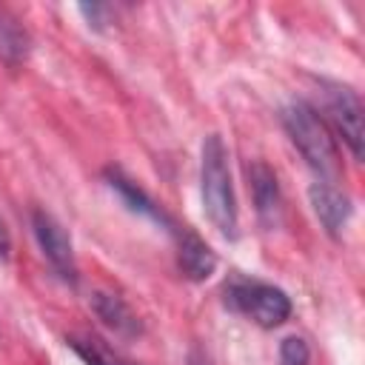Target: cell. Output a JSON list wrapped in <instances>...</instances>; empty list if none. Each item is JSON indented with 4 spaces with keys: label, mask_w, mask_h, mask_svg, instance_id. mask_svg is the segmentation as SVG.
I'll list each match as a JSON object with an SVG mask.
<instances>
[{
    "label": "cell",
    "mask_w": 365,
    "mask_h": 365,
    "mask_svg": "<svg viewBox=\"0 0 365 365\" xmlns=\"http://www.w3.org/2000/svg\"><path fill=\"white\" fill-rule=\"evenodd\" d=\"M200 197L202 211L211 220V225L225 237L237 240L240 234V208L228 165V148L220 134H208L202 140L200 151Z\"/></svg>",
    "instance_id": "obj_1"
},
{
    "label": "cell",
    "mask_w": 365,
    "mask_h": 365,
    "mask_svg": "<svg viewBox=\"0 0 365 365\" xmlns=\"http://www.w3.org/2000/svg\"><path fill=\"white\" fill-rule=\"evenodd\" d=\"M282 125L291 137V143L297 145V151L302 154V160L322 177H334L336 168H339V154H336V143H334V134L331 128L325 125L322 114L302 103V100H294L282 108Z\"/></svg>",
    "instance_id": "obj_2"
},
{
    "label": "cell",
    "mask_w": 365,
    "mask_h": 365,
    "mask_svg": "<svg viewBox=\"0 0 365 365\" xmlns=\"http://www.w3.org/2000/svg\"><path fill=\"white\" fill-rule=\"evenodd\" d=\"M222 299L231 311L248 317L259 328H279L294 311L291 297L282 288L254 277H231L222 285Z\"/></svg>",
    "instance_id": "obj_3"
},
{
    "label": "cell",
    "mask_w": 365,
    "mask_h": 365,
    "mask_svg": "<svg viewBox=\"0 0 365 365\" xmlns=\"http://www.w3.org/2000/svg\"><path fill=\"white\" fill-rule=\"evenodd\" d=\"M322 111L325 125L331 134H336L354 160H362V100L351 86L342 83H322Z\"/></svg>",
    "instance_id": "obj_4"
},
{
    "label": "cell",
    "mask_w": 365,
    "mask_h": 365,
    "mask_svg": "<svg viewBox=\"0 0 365 365\" xmlns=\"http://www.w3.org/2000/svg\"><path fill=\"white\" fill-rule=\"evenodd\" d=\"M31 231H34V240L40 245V254L46 257V262L51 265V271L66 282V285H77V259H74V245H71V237L68 231L63 228V222L43 211V208H34L31 211Z\"/></svg>",
    "instance_id": "obj_5"
},
{
    "label": "cell",
    "mask_w": 365,
    "mask_h": 365,
    "mask_svg": "<svg viewBox=\"0 0 365 365\" xmlns=\"http://www.w3.org/2000/svg\"><path fill=\"white\" fill-rule=\"evenodd\" d=\"M103 177H106V185L123 200V205L128 208V211H134V214H140V217H145V220H151V222H157V225H163L165 231H177V225L180 222H174L171 220V214L140 185V182H134L125 171H120V168H106L103 171Z\"/></svg>",
    "instance_id": "obj_6"
},
{
    "label": "cell",
    "mask_w": 365,
    "mask_h": 365,
    "mask_svg": "<svg viewBox=\"0 0 365 365\" xmlns=\"http://www.w3.org/2000/svg\"><path fill=\"white\" fill-rule=\"evenodd\" d=\"M308 200H311V208H314L319 225L325 228V234L328 237H339L342 228L351 220V211H354L351 197L342 188H336L331 180H317L308 188Z\"/></svg>",
    "instance_id": "obj_7"
},
{
    "label": "cell",
    "mask_w": 365,
    "mask_h": 365,
    "mask_svg": "<svg viewBox=\"0 0 365 365\" xmlns=\"http://www.w3.org/2000/svg\"><path fill=\"white\" fill-rule=\"evenodd\" d=\"M245 174H248V191H251L259 222L268 225V228L279 225V220H282V191H279L274 168L254 160L251 165H245Z\"/></svg>",
    "instance_id": "obj_8"
},
{
    "label": "cell",
    "mask_w": 365,
    "mask_h": 365,
    "mask_svg": "<svg viewBox=\"0 0 365 365\" xmlns=\"http://www.w3.org/2000/svg\"><path fill=\"white\" fill-rule=\"evenodd\" d=\"M174 242H177V268H180V274L191 282H205L217 268V254L211 251V245L197 231H191L188 225H177Z\"/></svg>",
    "instance_id": "obj_9"
},
{
    "label": "cell",
    "mask_w": 365,
    "mask_h": 365,
    "mask_svg": "<svg viewBox=\"0 0 365 365\" xmlns=\"http://www.w3.org/2000/svg\"><path fill=\"white\" fill-rule=\"evenodd\" d=\"M97 319L120 339H137L143 334V319L134 314V308L114 291H94L88 299Z\"/></svg>",
    "instance_id": "obj_10"
},
{
    "label": "cell",
    "mask_w": 365,
    "mask_h": 365,
    "mask_svg": "<svg viewBox=\"0 0 365 365\" xmlns=\"http://www.w3.org/2000/svg\"><path fill=\"white\" fill-rule=\"evenodd\" d=\"M31 54V34L23 26V20L0 6V63L6 68H20Z\"/></svg>",
    "instance_id": "obj_11"
},
{
    "label": "cell",
    "mask_w": 365,
    "mask_h": 365,
    "mask_svg": "<svg viewBox=\"0 0 365 365\" xmlns=\"http://www.w3.org/2000/svg\"><path fill=\"white\" fill-rule=\"evenodd\" d=\"M66 345L86 362V365H128V362H120L111 348L103 345V339H94V336H68Z\"/></svg>",
    "instance_id": "obj_12"
},
{
    "label": "cell",
    "mask_w": 365,
    "mask_h": 365,
    "mask_svg": "<svg viewBox=\"0 0 365 365\" xmlns=\"http://www.w3.org/2000/svg\"><path fill=\"white\" fill-rule=\"evenodd\" d=\"M279 365H311V348L302 336H285L279 345Z\"/></svg>",
    "instance_id": "obj_13"
},
{
    "label": "cell",
    "mask_w": 365,
    "mask_h": 365,
    "mask_svg": "<svg viewBox=\"0 0 365 365\" xmlns=\"http://www.w3.org/2000/svg\"><path fill=\"white\" fill-rule=\"evenodd\" d=\"M77 11L86 17V23L94 29V31H106L111 17H114V6L108 3H80Z\"/></svg>",
    "instance_id": "obj_14"
},
{
    "label": "cell",
    "mask_w": 365,
    "mask_h": 365,
    "mask_svg": "<svg viewBox=\"0 0 365 365\" xmlns=\"http://www.w3.org/2000/svg\"><path fill=\"white\" fill-rule=\"evenodd\" d=\"M9 254H11V237H9V228L0 217V259H9Z\"/></svg>",
    "instance_id": "obj_15"
}]
</instances>
